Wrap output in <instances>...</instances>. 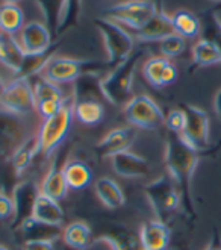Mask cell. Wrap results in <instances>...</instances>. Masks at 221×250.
I'll return each mask as SVG.
<instances>
[{"label": "cell", "instance_id": "obj_1", "mask_svg": "<svg viewBox=\"0 0 221 250\" xmlns=\"http://www.w3.org/2000/svg\"><path fill=\"white\" fill-rule=\"evenodd\" d=\"M199 150H196L181 134L170 132L167 134L165 144V166L168 176L176 184L181 194V202L191 208V181L200 159Z\"/></svg>", "mask_w": 221, "mask_h": 250}, {"label": "cell", "instance_id": "obj_2", "mask_svg": "<svg viewBox=\"0 0 221 250\" xmlns=\"http://www.w3.org/2000/svg\"><path fill=\"white\" fill-rule=\"evenodd\" d=\"M141 55H142L141 50L134 52L127 60L114 67L106 78L101 79L100 86H101L103 99L108 100L111 105L114 106L126 105L134 97L132 96V85H134L135 68L138 65Z\"/></svg>", "mask_w": 221, "mask_h": 250}, {"label": "cell", "instance_id": "obj_3", "mask_svg": "<svg viewBox=\"0 0 221 250\" xmlns=\"http://www.w3.org/2000/svg\"><path fill=\"white\" fill-rule=\"evenodd\" d=\"M75 97L70 94L64 99V104L60 111L49 119H44L37 132L40 155L49 156L62 143L71 125L73 115H75Z\"/></svg>", "mask_w": 221, "mask_h": 250}, {"label": "cell", "instance_id": "obj_4", "mask_svg": "<svg viewBox=\"0 0 221 250\" xmlns=\"http://www.w3.org/2000/svg\"><path fill=\"white\" fill-rule=\"evenodd\" d=\"M94 26L103 37V42L108 52V67L112 70L119 64L134 53V37L129 34L121 24L115 23L109 19H96Z\"/></svg>", "mask_w": 221, "mask_h": 250}, {"label": "cell", "instance_id": "obj_5", "mask_svg": "<svg viewBox=\"0 0 221 250\" xmlns=\"http://www.w3.org/2000/svg\"><path fill=\"white\" fill-rule=\"evenodd\" d=\"M103 68H109L108 62L53 56L49 61V64L44 67L41 75L46 79L60 85L67 82H75L80 76L86 75V73H97Z\"/></svg>", "mask_w": 221, "mask_h": 250}, {"label": "cell", "instance_id": "obj_6", "mask_svg": "<svg viewBox=\"0 0 221 250\" xmlns=\"http://www.w3.org/2000/svg\"><path fill=\"white\" fill-rule=\"evenodd\" d=\"M0 108L19 117L31 115L37 111V102L31 79L14 78L0 94Z\"/></svg>", "mask_w": 221, "mask_h": 250}, {"label": "cell", "instance_id": "obj_7", "mask_svg": "<svg viewBox=\"0 0 221 250\" xmlns=\"http://www.w3.org/2000/svg\"><path fill=\"white\" fill-rule=\"evenodd\" d=\"M123 114L132 126L145 130H155L165 123V115L159 105L145 94L132 97L124 105Z\"/></svg>", "mask_w": 221, "mask_h": 250}, {"label": "cell", "instance_id": "obj_8", "mask_svg": "<svg viewBox=\"0 0 221 250\" xmlns=\"http://www.w3.org/2000/svg\"><path fill=\"white\" fill-rule=\"evenodd\" d=\"M144 193L158 215L156 220H161V222H164L162 215L176 211L182 203L179 189L170 176H159L153 179L144 187Z\"/></svg>", "mask_w": 221, "mask_h": 250}, {"label": "cell", "instance_id": "obj_9", "mask_svg": "<svg viewBox=\"0 0 221 250\" xmlns=\"http://www.w3.org/2000/svg\"><path fill=\"white\" fill-rule=\"evenodd\" d=\"M156 12V3L152 0H127L108 8L105 11V19L119 24H126L132 31H135L142 27Z\"/></svg>", "mask_w": 221, "mask_h": 250}, {"label": "cell", "instance_id": "obj_10", "mask_svg": "<svg viewBox=\"0 0 221 250\" xmlns=\"http://www.w3.org/2000/svg\"><path fill=\"white\" fill-rule=\"evenodd\" d=\"M27 137V127L21 117L0 108V159L11 161Z\"/></svg>", "mask_w": 221, "mask_h": 250}, {"label": "cell", "instance_id": "obj_11", "mask_svg": "<svg viewBox=\"0 0 221 250\" xmlns=\"http://www.w3.org/2000/svg\"><path fill=\"white\" fill-rule=\"evenodd\" d=\"M186 115V125L182 137L199 152H204L209 147V117L203 109L194 105H182Z\"/></svg>", "mask_w": 221, "mask_h": 250}, {"label": "cell", "instance_id": "obj_12", "mask_svg": "<svg viewBox=\"0 0 221 250\" xmlns=\"http://www.w3.org/2000/svg\"><path fill=\"white\" fill-rule=\"evenodd\" d=\"M38 194H40V189L37 188V184L31 179L20 181L19 184L14 185L12 194H11L12 205H14L11 225L14 229H20V226L26 220L32 217L34 205H35Z\"/></svg>", "mask_w": 221, "mask_h": 250}, {"label": "cell", "instance_id": "obj_13", "mask_svg": "<svg viewBox=\"0 0 221 250\" xmlns=\"http://www.w3.org/2000/svg\"><path fill=\"white\" fill-rule=\"evenodd\" d=\"M111 164L114 171L124 179H141L150 173L149 161L130 150L114 155L111 158Z\"/></svg>", "mask_w": 221, "mask_h": 250}, {"label": "cell", "instance_id": "obj_14", "mask_svg": "<svg viewBox=\"0 0 221 250\" xmlns=\"http://www.w3.org/2000/svg\"><path fill=\"white\" fill-rule=\"evenodd\" d=\"M52 34L49 27L40 23V21H31L21 27L20 35V46L24 53H40L47 50L53 44Z\"/></svg>", "mask_w": 221, "mask_h": 250}, {"label": "cell", "instance_id": "obj_15", "mask_svg": "<svg viewBox=\"0 0 221 250\" xmlns=\"http://www.w3.org/2000/svg\"><path fill=\"white\" fill-rule=\"evenodd\" d=\"M135 129L130 127H117L111 130L108 135L103 137L94 150L100 158H112L114 155L127 150V147L134 143Z\"/></svg>", "mask_w": 221, "mask_h": 250}, {"label": "cell", "instance_id": "obj_16", "mask_svg": "<svg viewBox=\"0 0 221 250\" xmlns=\"http://www.w3.org/2000/svg\"><path fill=\"white\" fill-rule=\"evenodd\" d=\"M132 32H134L132 37L138 38L140 41H162L164 38L176 34L171 17L167 16L162 9H158V12L142 27L135 29Z\"/></svg>", "mask_w": 221, "mask_h": 250}, {"label": "cell", "instance_id": "obj_17", "mask_svg": "<svg viewBox=\"0 0 221 250\" xmlns=\"http://www.w3.org/2000/svg\"><path fill=\"white\" fill-rule=\"evenodd\" d=\"M170 243V229L165 222L150 220L142 225L140 244L142 250H165Z\"/></svg>", "mask_w": 221, "mask_h": 250}, {"label": "cell", "instance_id": "obj_18", "mask_svg": "<svg viewBox=\"0 0 221 250\" xmlns=\"http://www.w3.org/2000/svg\"><path fill=\"white\" fill-rule=\"evenodd\" d=\"M61 40L55 41L52 46L40 53H24L23 62L20 65V70L14 75V78H23V79H31L37 75H41L44 67L49 64V61L55 56V52L60 49Z\"/></svg>", "mask_w": 221, "mask_h": 250}, {"label": "cell", "instance_id": "obj_19", "mask_svg": "<svg viewBox=\"0 0 221 250\" xmlns=\"http://www.w3.org/2000/svg\"><path fill=\"white\" fill-rule=\"evenodd\" d=\"M32 217L38 222L53 225V226H61L64 222V211L60 207L58 200L40 193L37 196L35 205H34V211Z\"/></svg>", "mask_w": 221, "mask_h": 250}, {"label": "cell", "instance_id": "obj_20", "mask_svg": "<svg viewBox=\"0 0 221 250\" xmlns=\"http://www.w3.org/2000/svg\"><path fill=\"white\" fill-rule=\"evenodd\" d=\"M23 56L24 52L20 42L12 35L0 32V62L16 75L23 62Z\"/></svg>", "mask_w": 221, "mask_h": 250}, {"label": "cell", "instance_id": "obj_21", "mask_svg": "<svg viewBox=\"0 0 221 250\" xmlns=\"http://www.w3.org/2000/svg\"><path fill=\"white\" fill-rule=\"evenodd\" d=\"M67 191H68V185H67L65 178H64L62 167L60 168V166H58L56 161H53L47 174L44 176V181L41 184L40 193L46 194V196L60 202L61 199L65 197Z\"/></svg>", "mask_w": 221, "mask_h": 250}, {"label": "cell", "instance_id": "obj_22", "mask_svg": "<svg viewBox=\"0 0 221 250\" xmlns=\"http://www.w3.org/2000/svg\"><path fill=\"white\" fill-rule=\"evenodd\" d=\"M40 155V147H38V138L37 135L27 137L26 141L16 150V153L11 158V168L14 171V174L21 176L26 168L32 164V161L35 159V156Z\"/></svg>", "mask_w": 221, "mask_h": 250}, {"label": "cell", "instance_id": "obj_23", "mask_svg": "<svg viewBox=\"0 0 221 250\" xmlns=\"http://www.w3.org/2000/svg\"><path fill=\"white\" fill-rule=\"evenodd\" d=\"M96 194L109 209H117L124 205L126 197L120 185L111 178H100L96 182Z\"/></svg>", "mask_w": 221, "mask_h": 250}, {"label": "cell", "instance_id": "obj_24", "mask_svg": "<svg viewBox=\"0 0 221 250\" xmlns=\"http://www.w3.org/2000/svg\"><path fill=\"white\" fill-rule=\"evenodd\" d=\"M62 173L68 189H82L93 179V171L83 161L71 159L62 166Z\"/></svg>", "mask_w": 221, "mask_h": 250}, {"label": "cell", "instance_id": "obj_25", "mask_svg": "<svg viewBox=\"0 0 221 250\" xmlns=\"http://www.w3.org/2000/svg\"><path fill=\"white\" fill-rule=\"evenodd\" d=\"M20 232L24 237V241L27 240H46V241H55L62 235L61 226H53L38 222L34 217L27 218L26 222L20 226Z\"/></svg>", "mask_w": 221, "mask_h": 250}, {"label": "cell", "instance_id": "obj_26", "mask_svg": "<svg viewBox=\"0 0 221 250\" xmlns=\"http://www.w3.org/2000/svg\"><path fill=\"white\" fill-rule=\"evenodd\" d=\"M100 82L101 79L97 78L96 73H86V75L76 79L75 86H73V93H71L73 97H75V102L99 100L100 97H103Z\"/></svg>", "mask_w": 221, "mask_h": 250}, {"label": "cell", "instance_id": "obj_27", "mask_svg": "<svg viewBox=\"0 0 221 250\" xmlns=\"http://www.w3.org/2000/svg\"><path fill=\"white\" fill-rule=\"evenodd\" d=\"M193 61L197 67H208L221 62V47L211 40H200L193 47Z\"/></svg>", "mask_w": 221, "mask_h": 250}, {"label": "cell", "instance_id": "obj_28", "mask_svg": "<svg viewBox=\"0 0 221 250\" xmlns=\"http://www.w3.org/2000/svg\"><path fill=\"white\" fill-rule=\"evenodd\" d=\"M65 244L75 250H83L91 241V229L83 222H73L62 230Z\"/></svg>", "mask_w": 221, "mask_h": 250}, {"label": "cell", "instance_id": "obj_29", "mask_svg": "<svg viewBox=\"0 0 221 250\" xmlns=\"http://www.w3.org/2000/svg\"><path fill=\"white\" fill-rule=\"evenodd\" d=\"M75 117L86 126L100 123L105 117V106L99 100H82L75 104Z\"/></svg>", "mask_w": 221, "mask_h": 250}, {"label": "cell", "instance_id": "obj_30", "mask_svg": "<svg viewBox=\"0 0 221 250\" xmlns=\"http://www.w3.org/2000/svg\"><path fill=\"white\" fill-rule=\"evenodd\" d=\"M34 2L38 5L42 17L46 19V26L49 27L53 41H58V27L61 21L64 0H34Z\"/></svg>", "mask_w": 221, "mask_h": 250}, {"label": "cell", "instance_id": "obj_31", "mask_svg": "<svg viewBox=\"0 0 221 250\" xmlns=\"http://www.w3.org/2000/svg\"><path fill=\"white\" fill-rule=\"evenodd\" d=\"M23 11L16 3H3L0 6V31L5 34H16L23 27Z\"/></svg>", "mask_w": 221, "mask_h": 250}, {"label": "cell", "instance_id": "obj_32", "mask_svg": "<svg viewBox=\"0 0 221 250\" xmlns=\"http://www.w3.org/2000/svg\"><path fill=\"white\" fill-rule=\"evenodd\" d=\"M96 241L109 246L111 250H142L140 241L134 237V235L130 232L121 230V229L117 232L103 233Z\"/></svg>", "mask_w": 221, "mask_h": 250}, {"label": "cell", "instance_id": "obj_33", "mask_svg": "<svg viewBox=\"0 0 221 250\" xmlns=\"http://www.w3.org/2000/svg\"><path fill=\"white\" fill-rule=\"evenodd\" d=\"M80 12H82V0H64L61 21H60V27H58V40H61L64 34H67L70 29H75L79 24Z\"/></svg>", "mask_w": 221, "mask_h": 250}, {"label": "cell", "instance_id": "obj_34", "mask_svg": "<svg viewBox=\"0 0 221 250\" xmlns=\"http://www.w3.org/2000/svg\"><path fill=\"white\" fill-rule=\"evenodd\" d=\"M174 32L179 34L183 38H193L199 34L200 31V21L199 19L191 14L189 11L181 9L178 12H174V16L171 17Z\"/></svg>", "mask_w": 221, "mask_h": 250}, {"label": "cell", "instance_id": "obj_35", "mask_svg": "<svg viewBox=\"0 0 221 250\" xmlns=\"http://www.w3.org/2000/svg\"><path fill=\"white\" fill-rule=\"evenodd\" d=\"M167 64H168V58H164V56L150 58V60L145 61V64L142 67L144 76L153 86H161L162 73H164Z\"/></svg>", "mask_w": 221, "mask_h": 250}, {"label": "cell", "instance_id": "obj_36", "mask_svg": "<svg viewBox=\"0 0 221 250\" xmlns=\"http://www.w3.org/2000/svg\"><path fill=\"white\" fill-rule=\"evenodd\" d=\"M185 38L181 37L179 34H173L167 38H164L159 44L161 53L164 55V58H171V56H178L185 50Z\"/></svg>", "mask_w": 221, "mask_h": 250}, {"label": "cell", "instance_id": "obj_37", "mask_svg": "<svg viewBox=\"0 0 221 250\" xmlns=\"http://www.w3.org/2000/svg\"><path fill=\"white\" fill-rule=\"evenodd\" d=\"M165 125L168 127L170 132H174V134H182L185 125H186V115L183 112V109H171L168 112V115L165 117Z\"/></svg>", "mask_w": 221, "mask_h": 250}, {"label": "cell", "instance_id": "obj_38", "mask_svg": "<svg viewBox=\"0 0 221 250\" xmlns=\"http://www.w3.org/2000/svg\"><path fill=\"white\" fill-rule=\"evenodd\" d=\"M64 99H49V100L38 102V104H37V112L42 117V119H49V117L55 115L58 111L61 109V106L64 104Z\"/></svg>", "mask_w": 221, "mask_h": 250}, {"label": "cell", "instance_id": "obj_39", "mask_svg": "<svg viewBox=\"0 0 221 250\" xmlns=\"http://www.w3.org/2000/svg\"><path fill=\"white\" fill-rule=\"evenodd\" d=\"M12 212H14L12 199L8 194H5L3 191H0V220L12 217Z\"/></svg>", "mask_w": 221, "mask_h": 250}, {"label": "cell", "instance_id": "obj_40", "mask_svg": "<svg viewBox=\"0 0 221 250\" xmlns=\"http://www.w3.org/2000/svg\"><path fill=\"white\" fill-rule=\"evenodd\" d=\"M23 250H53V241H46V240H27L23 244Z\"/></svg>", "mask_w": 221, "mask_h": 250}, {"label": "cell", "instance_id": "obj_41", "mask_svg": "<svg viewBox=\"0 0 221 250\" xmlns=\"http://www.w3.org/2000/svg\"><path fill=\"white\" fill-rule=\"evenodd\" d=\"M178 78V68H176L174 64H171L168 61V64L165 65V70L162 73V79H161V86H167L170 83H173Z\"/></svg>", "mask_w": 221, "mask_h": 250}, {"label": "cell", "instance_id": "obj_42", "mask_svg": "<svg viewBox=\"0 0 221 250\" xmlns=\"http://www.w3.org/2000/svg\"><path fill=\"white\" fill-rule=\"evenodd\" d=\"M214 106H215V112H217V115L220 117V120H221V88H220L218 93H217V96H215Z\"/></svg>", "mask_w": 221, "mask_h": 250}, {"label": "cell", "instance_id": "obj_43", "mask_svg": "<svg viewBox=\"0 0 221 250\" xmlns=\"http://www.w3.org/2000/svg\"><path fill=\"white\" fill-rule=\"evenodd\" d=\"M5 85H6V83H3L2 78H0V94H2V93H3V88H5Z\"/></svg>", "mask_w": 221, "mask_h": 250}, {"label": "cell", "instance_id": "obj_44", "mask_svg": "<svg viewBox=\"0 0 221 250\" xmlns=\"http://www.w3.org/2000/svg\"><path fill=\"white\" fill-rule=\"evenodd\" d=\"M206 250H221V247L220 246H211V247H208Z\"/></svg>", "mask_w": 221, "mask_h": 250}, {"label": "cell", "instance_id": "obj_45", "mask_svg": "<svg viewBox=\"0 0 221 250\" xmlns=\"http://www.w3.org/2000/svg\"><path fill=\"white\" fill-rule=\"evenodd\" d=\"M0 250H9V249H6L5 246H0Z\"/></svg>", "mask_w": 221, "mask_h": 250}, {"label": "cell", "instance_id": "obj_46", "mask_svg": "<svg viewBox=\"0 0 221 250\" xmlns=\"http://www.w3.org/2000/svg\"><path fill=\"white\" fill-rule=\"evenodd\" d=\"M212 2H221V0H212Z\"/></svg>", "mask_w": 221, "mask_h": 250}, {"label": "cell", "instance_id": "obj_47", "mask_svg": "<svg viewBox=\"0 0 221 250\" xmlns=\"http://www.w3.org/2000/svg\"><path fill=\"white\" fill-rule=\"evenodd\" d=\"M218 23H220V21H218ZM220 27H221V23H220Z\"/></svg>", "mask_w": 221, "mask_h": 250}]
</instances>
